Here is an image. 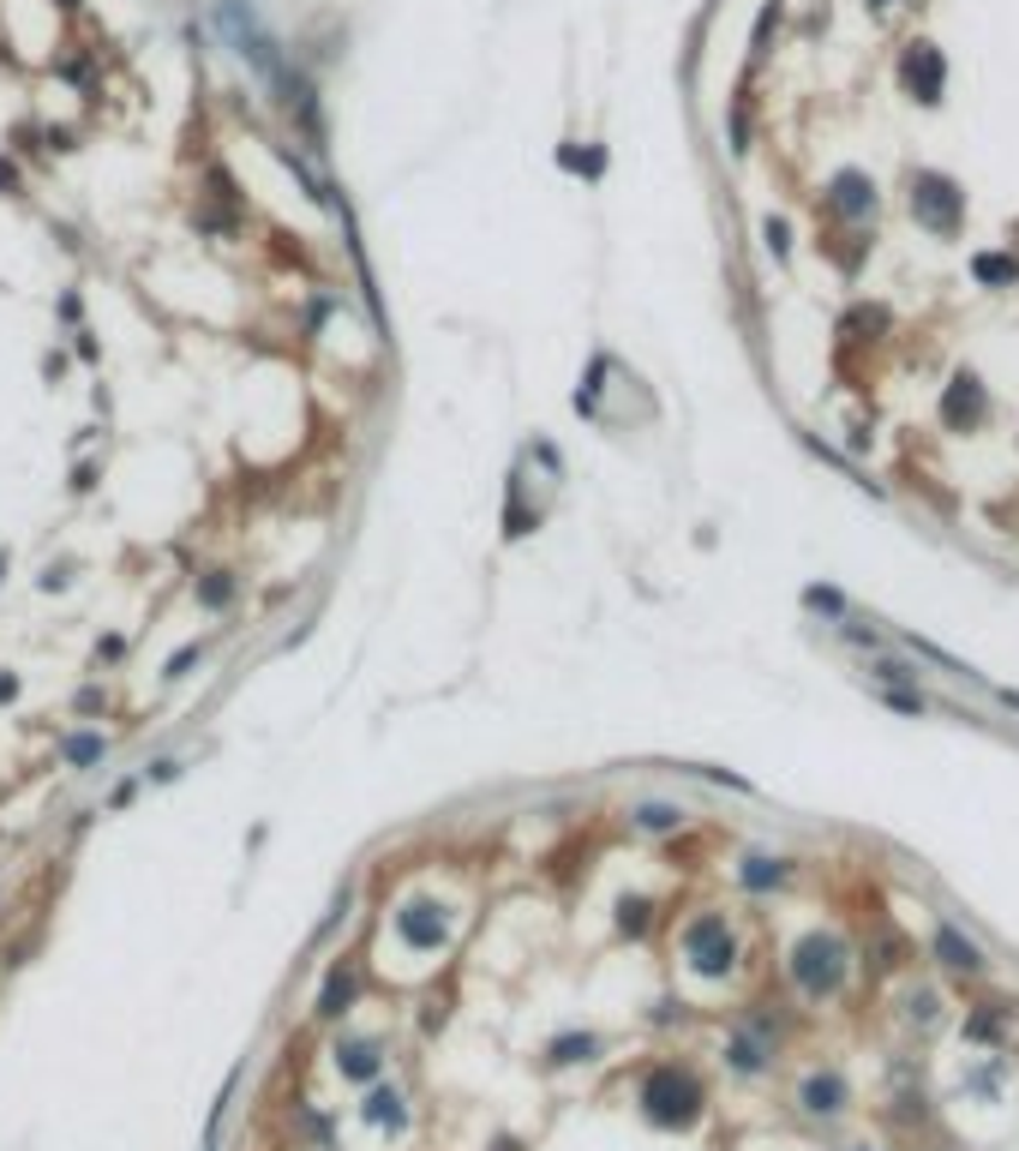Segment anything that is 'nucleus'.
<instances>
[{
  "label": "nucleus",
  "mask_w": 1019,
  "mask_h": 1151,
  "mask_svg": "<svg viewBox=\"0 0 1019 1151\" xmlns=\"http://www.w3.org/2000/svg\"><path fill=\"white\" fill-rule=\"evenodd\" d=\"M648 924H654V906H648V899H618V929H624V936H648Z\"/></svg>",
  "instance_id": "21"
},
{
  "label": "nucleus",
  "mask_w": 1019,
  "mask_h": 1151,
  "mask_svg": "<svg viewBox=\"0 0 1019 1151\" xmlns=\"http://www.w3.org/2000/svg\"><path fill=\"white\" fill-rule=\"evenodd\" d=\"M839 330H888V313L882 306H858V313L839 318Z\"/></svg>",
  "instance_id": "26"
},
{
  "label": "nucleus",
  "mask_w": 1019,
  "mask_h": 1151,
  "mask_svg": "<svg viewBox=\"0 0 1019 1151\" xmlns=\"http://www.w3.org/2000/svg\"><path fill=\"white\" fill-rule=\"evenodd\" d=\"M989 415V390L978 384V373H954V384L941 390V420L954 426V432H971Z\"/></svg>",
  "instance_id": "8"
},
{
  "label": "nucleus",
  "mask_w": 1019,
  "mask_h": 1151,
  "mask_svg": "<svg viewBox=\"0 0 1019 1151\" xmlns=\"http://www.w3.org/2000/svg\"><path fill=\"white\" fill-rule=\"evenodd\" d=\"M911 216H918L929 234H954L966 223V192H959V181H948V174H918V181H911Z\"/></svg>",
  "instance_id": "4"
},
{
  "label": "nucleus",
  "mask_w": 1019,
  "mask_h": 1151,
  "mask_svg": "<svg viewBox=\"0 0 1019 1151\" xmlns=\"http://www.w3.org/2000/svg\"><path fill=\"white\" fill-rule=\"evenodd\" d=\"M899 84H906L924 109H936L941 91H948V61H941L936 42H911V49L899 54Z\"/></svg>",
  "instance_id": "5"
},
{
  "label": "nucleus",
  "mask_w": 1019,
  "mask_h": 1151,
  "mask_svg": "<svg viewBox=\"0 0 1019 1151\" xmlns=\"http://www.w3.org/2000/svg\"><path fill=\"white\" fill-rule=\"evenodd\" d=\"M966 1038H971V1043H1001V1014L978 1008V1014L966 1020Z\"/></svg>",
  "instance_id": "23"
},
{
  "label": "nucleus",
  "mask_w": 1019,
  "mask_h": 1151,
  "mask_svg": "<svg viewBox=\"0 0 1019 1151\" xmlns=\"http://www.w3.org/2000/svg\"><path fill=\"white\" fill-rule=\"evenodd\" d=\"M396 936L408 941L415 954H432V948H445V936H450V918H445V906L438 899H408L402 911H396Z\"/></svg>",
  "instance_id": "6"
},
{
  "label": "nucleus",
  "mask_w": 1019,
  "mask_h": 1151,
  "mask_svg": "<svg viewBox=\"0 0 1019 1151\" xmlns=\"http://www.w3.org/2000/svg\"><path fill=\"white\" fill-rule=\"evenodd\" d=\"M12 696H19V678H12V672H0V702H12Z\"/></svg>",
  "instance_id": "32"
},
{
  "label": "nucleus",
  "mask_w": 1019,
  "mask_h": 1151,
  "mask_svg": "<svg viewBox=\"0 0 1019 1151\" xmlns=\"http://www.w3.org/2000/svg\"><path fill=\"white\" fill-rule=\"evenodd\" d=\"M911 1020H918V1026H936V996H929V990L911 996Z\"/></svg>",
  "instance_id": "28"
},
{
  "label": "nucleus",
  "mask_w": 1019,
  "mask_h": 1151,
  "mask_svg": "<svg viewBox=\"0 0 1019 1151\" xmlns=\"http://www.w3.org/2000/svg\"><path fill=\"white\" fill-rule=\"evenodd\" d=\"M354 996H360V966H354V959H336L324 990H318V1020H343L354 1008Z\"/></svg>",
  "instance_id": "11"
},
{
  "label": "nucleus",
  "mask_w": 1019,
  "mask_h": 1151,
  "mask_svg": "<svg viewBox=\"0 0 1019 1151\" xmlns=\"http://www.w3.org/2000/svg\"><path fill=\"white\" fill-rule=\"evenodd\" d=\"M228 600H234V576H228V570H211V576H204V582H198V607L223 612Z\"/></svg>",
  "instance_id": "20"
},
{
  "label": "nucleus",
  "mask_w": 1019,
  "mask_h": 1151,
  "mask_svg": "<svg viewBox=\"0 0 1019 1151\" xmlns=\"http://www.w3.org/2000/svg\"><path fill=\"white\" fill-rule=\"evenodd\" d=\"M61 756H67V767H96L102 756H109V737H102V732H72V737H61Z\"/></svg>",
  "instance_id": "17"
},
{
  "label": "nucleus",
  "mask_w": 1019,
  "mask_h": 1151,
  "mask_svg": "<svg viewBox=\"0 0 1019 1151\" xmlns=\"http://www.w3.org/2000/svg\"><path fill=\"white\" fill-rule=\"evenodd\" d=\"M869 672H876V684H911V678H918V666H911V660H894V654H882Z\"/></svg>",
  "instance_id": "24"
},
{
  "label": "nucleus",
  "mask_w": 1019,
  "mask_h": 1151,
  "mask_svg": "<svg viewBox=\"0 0 1019 1151\" xmlns=\"http://www.w3.org/2000/svg\"><path fill=\"white\" fill-rule=\"evenodd\" d=\"M636 1103H642V1116L654 1121V1128L690 1133V1128L702 1121V1110H707V1091H702V1080H696L690 1068H677V1061H660V1068L642 1073Z\"/></svg>",
  "instance_id": "1"
},
{
  "label": "nucleus",
  "mask_w": 1019,
  "mask_h": 1151,
  "mask_svg": "<svg viewBox=\"0 0 1019 1151\" xmlns=\"http://www.w3.org/2000/svg\"><path fill=\"white\" fill-rule=\"evenodd\" d=\"M684 959L696 978H732L737 966V936L720 911H702V918L684 924Z\"/></svg>",
  "instance_id": "3"
},
{
  "label": "nucleus",
  "mask_w": 1019,
  "mask_h": 1151,
  "mask_svg": "<svg viewBox=\"0 0 1019 1151\" xmlns=\"http://www.w3.org/2000/svg\"><path fill=\"white\" fill-rule=\"evenodd\" d=\"M767 1061H774V1043H767L762 1026H744V1031H732V1038H726V1068L732 1073H762Z\"/></svg>",
  "instance_id": "13"
},
{
  "label": "nucleus",
  "mask_w": 1019,
  "mask_h": 1151,
  "mask_svg": "<svg viewBox=\"0 0 1019 1151\" xmlns=\"http://www.w3.org/2000/svg\"><path fill=\"white\" fill-rule=\"evenodd\" d=\"M971 276H978V283H989V288L1019 283V258H1008V253H978V258H971Z\"/></svg>",
  "instance_id": "18"
},
{
  "label": "nucleus",
  "mask_w": 1019,
  "mask_h": 1151,
  "mask_svg": "<svg viewBox=\"0 0 1019 1151\" xmlns=\"http://www.w3.org/2000/svg\"><path fill=\"white\" fill-rule=\"evenodd\" d=\"M96 707H102V690H96V684L79 690V714H96Z\"/></svg>",
  "instance_id": "31"
},
{
  "label": "nucleus",
  "mask_w": 1019,
  "mask_h": 1151,
  "mask_svg": "<svg viewBox=\"0 0 1019 1151\" xmlns=\"http://www.w3.org/2000/svg\"><path fill=\"white\" fill-rule=\"evenodd\" d=\"M767 246H774L779 258H786V246H792V228L779 223V216H767Z\"/></svg>",
  "instance_id": "29"
},
{
  "label": "nucleus",
  "mask_w": 1019,
  "mask_h": 1151,
  "mask_svg": "<svg viewBox=\"0 0 1019 1151\" xmlns=\"http://www.w3.org/2000/svg\"><path fill=\"white\" fill-rule=\"evenodd\" d=\"M929 954H936L948 971H966V978H978V971L989 966L984 948H978V941H971L959 924H936V929H929Z\"/></svg>",
  "instance_id": "9"
},
{
  "label": "nucleus",
  "mask_w": 1019,
  "mask_h": 1151,
  "mask_svg": "<svg viewBox=\"0 0 1019 1151\" xmlns=\"http://www.w3.org/2000/svg\"><path fill=\"white\" fill-rule=\"evenodd\" d=\"M846 1103H852V1080L839 1068H816V1073H804V1086H797V1110L816 1116V1121H834Z\"/></svg>",
  "instance_id": "7"
},
{
  "label": "nucleus",
  "mask_w": 1019,
  "mask_h": 1151,
  "mask_svg": "<svg viewBox=\"0 0 1019 1151\" xmlns=\"http://www.w3.org/2000/svg\"><path fill=\"white\" fill-rule=\"evenodd\" d=\"M198 654H204V648H198V642H186V648H181V654H174V660H169V666H162V678H186L192 666H198Z\"/></svg>",
  "instance_id": "27"
},
{
  "label": "nucleus",
  "mask_w": 1019,
  "mask_h": 1151,
  "mask_svg": "<svg viewBox=\"0 0 1019 1151\" xmlns=\"http://www.w3.org/2000/svg\"><path fill=\"white\" fill-rule=\"evenodd\" d=\"M828 204L846 216V223H864V216L876 211V186H869V174H858V169H839L828 181Z\"/></svg>",
  "instance_id": "10"
},
{
  "label": "nucleus",
  "mask_w": 1019,
  "mask_h": 1151,
  "mask_svg": "<svg viewBox=\"0 0 1019 1151\" xmlns=\"http://www.w3.org/2000/svg\"><path fill=\"white\" fill-rule=\"evenodd\" d=\"M630 822L648 828V834H672L677 822H684V809H677V804H636V809H630Z\"/></svg>",
  "instance_id": "19"
},
{
  "label": "nucleus",
  "mask_w": 1019,
  "mask_h": 1151,
  "mask_svg": "<svg viewBox=\"0 0 1019 1151\" xmlns=\"http://www.w3.org/2000/svg\"><path fill=\"white\" fill-rule=\"evenodd\" d=\"M858 1151H869V1145H858Z\"/></svg>",
  "instance_id": "38"
},
{
  "label": "nucleus",
  "mask_w": 1019,
  "mask_h": 1151,
  "mask_svg": "<svg viewBox=\"0 0 1019 1151\" xmlns=\"http://www.w3.org/2000/svg\"><path fill=\"white\" fill-rule=\"evenodd\" d=\"M0 576H7V552H0Z\"/></svg>",
  "instance_id": "36"
},
{
  "label": "nucleus",
  "mask_w": 1019,
  "mask_h": 1151,
  "mask_svg": "<svg viewBox=\"0 0 1019 1151\" xmlns=\"http://www.w3.org/2000/svg\"><path fill=\"white\" fill-rule=\"evenodd\" d=\"M492 1151H522V1145H516V1140H498V1145H492Z\"/></svg>",
  "instance_id": "35"
},
{
  "label": "nucleus",
  "mask_w": 1019,
  "mask_h": 1151,
  "mask_svg": "<svg viewBox=\"0 0 1019 1151\" xmlns=\"http://www.w3.org/2000/svg\"><path fill=\"white\" fill-rule=\"evenodd\" d=\"M869 7H876V12H888V7H899V0H869Z\"/></svg>",
  "instance_id": "34"
},
{
  "label": "nucleus",
  "mask_w": 1019,
  "mask_h": 1151,
  "mask_svg": "<svg viewBox=\"0 0 1019 1151\" xmlns=\"http://www.w3.org/2000/svg\"><path fill=\"white\" fill-rule=\"evenodd\" d=\"M792 876V864L786 858H774V852H750L744 864H737V882H744L750 894H767V888H779V882Z\"/></svg>",
  "instance_id": "15"
},
{
  "label": "nucleus",
  "mask_w": 1019,
  "mask_h": 1151,
  "mask_svg": "<svg viewBox=\"0 0 1019 1151\" xmlns=\"http://www.w3.org/2000/svg\"><path fill=\"white\" fill-rule=\"evenodd\" d=\"M882 702L899 707V714H924V696L911 684H882Z\"/></svg>",
  "instance_id": "25"
},
{
  "label": "nucleus",
  "mask_w": 1019,
  "mask_h": 1151,
  "mask_svg": "<svg viewBox=\"0 0 1019 1151\" xmlns=\"http://www.w3.org/2000/svg\"><path fill=\"white\" fill-rule=\"evenodd\" d=\"M360 1116L373 1121V1128L402 1133V1128H408V1098H402L396 1086H373V1091H366V1103H360Z\"/></svg>",
  "instance_id": "14"
},
{
  "label": "nucleus",
  "mask_w": 1019,
  "mask_h": 1151,
  "mask_svg": "<svg viewBox=\"0 0 1019 1151\" xmlns=\"http://www.w3.org/2000/svg\"><path fill=\"white\" fill-rule=\"evenodd\" d=\"M0 186H7V192L19 186V174H12V162H0Z\"/></svg>",
  "instance_id": "33"
},
{
  "label": "nucleus",
  "mask_w": 1019,
  "mask_h": 1151,
  "mask_svg": "<svg viewBox=\"0 0 1019 1151\" xmlns=\"http://www.w3.org/2000/svg\"><path fill=\"white\" fill-rule=\"evenodd\" d=\"M594 1056H600L594 1031H564V1038L546 1043V1068H575V1061H594Z\"/></svg>",
  "instance_id": "16"
},
{
  "label": "nucleus",
  "mask_w": 1019,
  "mask_h": 1151,
  "mask_svg": "<svg viewBox=\"0 0 1019 1151\" xmlns=\"http://www.w3.org/2000/svg\"><path fill=\"white\" fill-rule=\"evenodd\" d=\"M786 971L809 1001H828V996L846 990V978H852V948L834 936V929H809V936L792 941Z\"/></svg>",
  "instance_id": "2"
},
{
  "label": "nucleus",
  "mask_w": 1019,
  "mask_h": 1151,
  "mask_svg": "<svg viewBox=\"0 0 1019 1151\" xmlns=\"http://www.w3.org/2000/svg\"><path fill=\"white\" fill-rule=\"evenodd\" d=\"M804 607H809V612H828V618H839V624H846V594H839V588H809Z\"/></svg>",
  "instance_id": "22"
},
{
  "label": "nucleus",
  "mask_w": 1019,
  "mask_h": 1151,
  "mask_svg": "<svg viewBox=\"0 0 1019 1151\" xmlns=\"http://www.w3.org/2000/svg\"><path fill=\"white\" fill-rule=\"evenodd\" d=\"M378 1068H384V1043L378 1038H343L336 1043V1073L343 1080H378Z\"/></svg>",
  "instance_id": "12"
},
{
  "label": "nucleus",
  "mask_w": 1019,
  "mask_h": 1151,
  "mask_svg": "<svg viewBox=\"0 0 1019 1151\" xmlns=\"http://www.w3.org/2000/svg\"><path fill=\"white\" fill-rule=\"evenodd\" d=\"M151 780H156V786H169V780H181V762H156V767H151Z\"/></svg>",
  "instance_id": "30"
},
{
  "label": "nucleus",
  "mask_w": 1019,
  "mask_h": 1151,
  "mask_svg": "<svg viewBox=\"0 0 1019 1151\" xmlns=\"http://www.w3.org/2000/svg\"><path fill=\"white\" fill-rule=\"evenodd\" d=\"M67 7H79V0H67Z\"/></svg>",
  "instance_id": "37"
}]
</instances>
